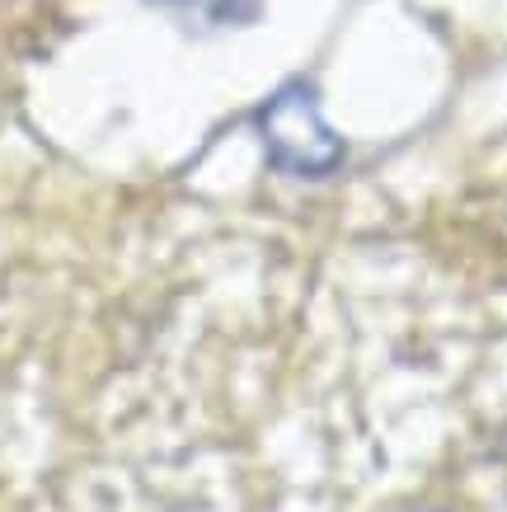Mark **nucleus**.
Instances as JSON below:
<instances>
[{
	"label": "nucleus",
	"mask_w": 507,
	"mask_h": 512,
	"mask_svg": "<svg viewBox=\"0 0 507 512\" xmlns=\"http://www.w3.org/2000/svg\"><path fill=\"white\" fill-rule=\"evenodd\" d=\"M259 137L268 146V160H273L282 174H296V179H324V174L338 170L343 160V137H338L329 118H324L320 99L306 80L296 85H282V90L259 109Z\"/></svg>",
	"instance_id": "f257e3e1"
},
{
	"label": "nucleus",
	"mask_w": 507,
	"mask_h": 512,
	"mask_svg": "<svg viewBox=\"0 0 507 512\" xmlns=\"http://www.w3.org/2000/svg\"><path fill=\"white\" fill-rule=\"evenodd\" d=\"M160 10H174V15L193 19V24H207V29H226V24H249L259 15V0H151Z\"/></svg>",
	"instance_id": "f03ea898"
}]
</instances>
